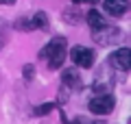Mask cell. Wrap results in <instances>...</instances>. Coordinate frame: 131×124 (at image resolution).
Instances as JSON below:
<instances>
[{
	"label": "cell",
	"instance_id": "6da1fadb",
	"mask_svg": "<svg viewBox=\"0 0 131 124\" xmlns=\"http://www.w3.org/2000/svg\"><path fill=\"white\" fill-rule=\"evenodd\" d=\"M66 46H68V41H66L63 37H52L46 46H44V50L39 52V57H42V59H46L48 65H50L52 70H57V68H61V65H63Z\"/></svg>",
	"mask_w": 131,
	"mask_h": 124
},
{
	"label": "cell",
	"instance_id": "7a4b0ae2",
	"mask_svg": "<svg viewBox=\"0 0 131 124\" xmlns=\"http://www.w3.org/2000/svg\"><path fill=\"white\" fill-rule=\"evenodd\" d=\"M92 37H94L96 44H101V46H112V44H116V41L122 37V33H120V28H114V26L103 24V26L94 28Z\"/></svg>",
	"mask_w": 131,
	"mask_h": 124
},
{
	"label": "cell",
	"instance_id": "3957f363",
	"mask_svg": "<svg viewBox=\"0 0 131 124\" xmlns=\"http://www.w3.org/2000/svg\"><path fill=\"white\" fill-rule=\"evenodd\" d=\"M114 105H116V100L112 94H98L90 100V111L96 115H107L114 111Z\"/></svg>",
	"mask_w": 131,
	"mask_h": 124
},
{
	"label": "cell",
	"instance_id": "277c9868",
	"mask_svg": "<svg viewBox=\"0 0 131 124\" xmlns=\"http://www.w3.org/2000/svg\"><path fill=\"white\" fill-rule=\"evenodd\" d=\"M70 57L74 61V65H79V68H92L94 65V52L85 46H74Z\"/></svg>",
	"mask_w": 131,
	"mask_h": 124
},
{
	"label": "cell",
	"instance_id": "5b68a950",
	"mask_svg": "<svg viewBox=\"0 0 131 124\" xmlns=\"http://www.w3.org/2000/svg\"><path fill=\"white\" fill-rule=\"evenodd\" d=\"M109 63L116 70H120V72H127L129 65H131V50L129 48H118V50L109 57Z\"/></svg>",
	"mask_w": 131,
	"mask_h": 124
},
{
	"label": "cell",
	"instance_id": "8992f818",
	"mask_svg": "<svg viewBox=\"0 0 131 124\" xmlns=\"http://www.w3.org/2000/svg\"><path fill=\"white\" fill-rule=\"evenodd\" d=\"M103 7H105V11H107L109 15H114V18H120V15L127 13V9H129V2H127V0H105Z\"/></svg>",
	"mask_w": 131,
	"mask_h": 124
},
{
	"label": "cell",
	"instance_id": "52a82bcc",
	"mask_svg": "<svg viewBox=\"0 0 131 124\" xmlns=\"http://www.w3.org/2000/svg\"><path fill=\"white\" fill-rule=\"evenodd\" d=\"M61 81H63V87H66V89H77V87H81L79 70H63V72H61Z\"/></svg>",
	"mask_w": 131,
	"mask_h": 124
},
{
	"label": "cell",
	"instance_id": "ba28073f",
	"mask_svg": "<svg viewBox=\"0 0 131 124\" xmlns=\"http://www.w3.org/2000/svg\"><path fill=\"white\" fill-rule=\"evenodd\" d=\"M85 18H88V24H90V28H98V26H103L105 24V20H103V15L98 13L96 9H92V11H88V15H85Z\"/></svg>",
	"mask_w": 131,
	"mask_h": 124
},
{
	"label": "cell",
	"instance_id": "9c48e42d",
	"mask_svg": "<svg viewBox=\"0 0 131 124\" xmlns=\"http://www.w3.org/2000/svg\"><path fill=\"white\" fill-rule=\"evenodd\" d=\"M31 26L33 28H46L48 26V15L44 11H37V13L31 18Z\"/></svg>",
	"mask_w": 131,
	"mask_h": 124
},
{
	"label": "cell",
	"instance_id": "30bf717a",
	"mask_svg": "<svg viewBox=\"0 0 131 124\" xmlns=\"http://www.w3.org/2000/svg\"><path fill=\"white\" fill-rule=\"evenodd\" d=\"M7 37H9V33H7V24L0 22V48L7 44Z\"/></svg>",
	"mask_w": 131,
	"mask_h": 124
},
{
	"label": "cell",
	"instance_id": "8fae6325",
	"mask_svg": "<svg viewBox=\"0 0 131 124\" xmlns=\"http://www.w3.org/2000/svg\"><path fill=\"white\" fill-rule=\"evenodd\" d=\"M52 111V105L48 102V105H42V107H37L35 109V115H46V113H50Z\"/></svg>",
	"mask_w": 131,
	"mask_h": 124
},
{
	"label": "cell",
	"instance_id": "7c38bea8",
	"mask_svg": "<svg viewBox=\"0 0 131 124\" xmlns=\"http://www.w3.org/2000/svg\"><path fill=\"white\" fill-rule=\"evenodd\" d=\"M24 78H33V65H26L24 68Z\"/></svg>",
	"mask_w": 131,
	"mask_h": 124
},
{
	"label": "cell",
	"instance_id": "4fadbf2b",
	"mask_svg": "<svg viewBox=\"0 0 131 124\" xmlns=\"http://www.w3.org/2000/svg\"><path fill=\"white\" fill-rule=\"evenodd\" d=\"M96 0H74V5H94Z\"/></svg>",
	"mask_w": 131,
	"mask_h": 124
},
{
	"label": "cell",
	"instance_id": "5bb4252c",
	"mask_svg": "<svg viewBox=\"0 0 131 124\" xmlns=\"http://www.w3.org/2000/svg\"><path fill=\"white\" fill-rule=\"evenodd\" d=\"M0 5H15V0H0Z\"/></svg>",
	"mask_w": 131,
	"mask_h": 124
},
{
	"label": "cell",
	"instance_id": "9a60e30c",
	"mask_svg": "<svg viewBox=\"0 0 131 124\" xmlns=\"http://www.w3.org/2000/svg\"><path fill=\"white\" fill-rule=\"evenodd\" d=\"M72 124H83V120H74V122H72Z\"/></svg>",
	"mask_w": 131,
	"mask_h": 124
}]
</instances>
